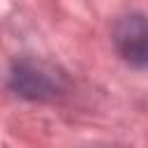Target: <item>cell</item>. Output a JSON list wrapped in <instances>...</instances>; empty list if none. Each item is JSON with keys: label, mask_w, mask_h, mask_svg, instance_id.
<instances>
[{"label": "cell", "mask_w": 148, "mask_h": 148, "mask_svg": "<svg viewBox=\"0 0 148 148\" xmlns=\"http://www.w3.org/2000/svg\"><path fill=\"white\" fill-rule=\"evenodd\" d=\"M9 86L23 99L51 102V99H58L65 92L67 81L56 67L39 62V60L23 58V60L14 62L12 74H9Z\"/></svg>", "instance_id": "6da1fadb"}, {"label": "cell", "mask_w": 148, "mask_h": 148, "mask_svg": "<svg viewBox=\"0 0 148 148\" xmlns=\"http://www.w3.org/2000/svg\"><path fill=\"white\" fill-rule=\"evenodd\" d=\"M111 42L118 56L136 69H148V16L125 14L111 28Z\"/></svg>", "instance_id": "7a4b0ae2"}]
</instances>
